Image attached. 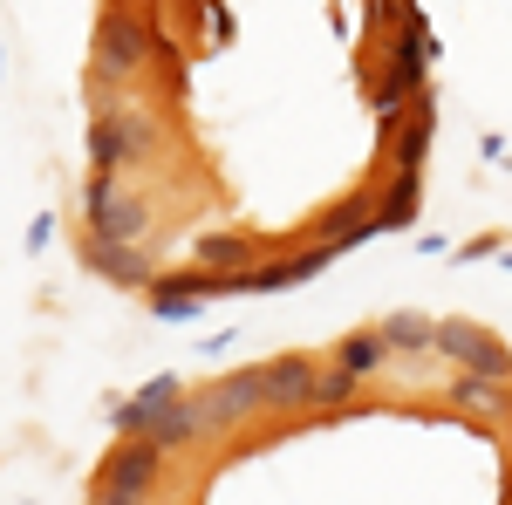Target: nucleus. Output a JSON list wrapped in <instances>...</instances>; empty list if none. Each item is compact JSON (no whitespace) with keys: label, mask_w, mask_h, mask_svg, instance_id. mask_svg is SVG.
Listing matches in <instances>:
<instances>
[{"label":"nucleus","mask_w":512,"mask_h":505,"mask_svg":"<svg viewBox=\"0 0 512 505\" xmlns=\"http://www.w3.org/2000/svg\"><path fill=\"white\" fill-rule=\"evenodd\" d=\"M164 144V123L137 103H103L96 123H89V164L96 178H117L123 164H144V157Z\"/></svg>","instance_id":"f257e3e1"},{"label":"nucleus","mask_w":512,"mask_h":505,"mask_svg":"<svg viewBox=\"0 0 512 505\" xmlns=\"http://www.w3.org/2000/svg\"><path fill=\"white\" fill-rule=\"evenodd\" d=\"M151 21H158V14H123V7H117V14H103V28H96V69H89V76H96V89L130 82L164 48V41L151 35Z\"/></svg>","instance_id":"f03ea898"},{"label":"nucleus","mask_w":512,"mask_h":505,"mask_svg":"<svg viewBox=\"0 0 512 505\" xmlns=\"http://www.w3.org/2000/svg\"><path fill=\"white\" fill-rule=\"evenodd\" d=\"M89 239H103V246H144L151 233V198L117 185V178H89Z\"/></svg>","instance_id":"7ed1b4c3"},{"label":"nucleus","mask_w":512,"mask_h":505,"mask_svg":"<svg viewBox=\"0 0 512 505\" xmlns=\"http://www.w3.org/2000/svg\"><path fill=\"white\" fill-rule=\"evenodd\" d=\"M431 355L444 362H458V376H485V383H512V349L492 335V328H478V321H437V342Z\"/></svg>","instance_id":"20e7f679"},{"label":"nucleus","mask_w":512,"mask_h":505,"mask_svg":"<svg viewBox=\"0 0 512 505\" xmlns=\"http://www.w3.org/2000/svg\"><path fill=\"white\" fill-rule=\"evenodd\" d=\"M198 410V430L205 437H226V430H239L253 410H260V369H233V376H219V383H205L192 396Z\"/></svg>","instance_id":"39448f33"},{"label":"nucleus","mask_w":512,"mask_h":505,"mask_svg":"<svg viewBox=\"0 0 512 505\" xmlns=\"http://www.w3.org/2000/svg\"><path fill=\"white\" fill-rule=\"evenodd\" d=\"M315 383H321V369L308 362V355H280V362H267L260 369V410H308L315 403Z\"/></svg>","instance_id":"423d86ee"},{"label":"nucleus","mask_w":512,"mask_h":505,"mask_svg":"<svg viewBox=\"0 0 512 505\" xmlns=\"http://www.w3.org/2000/svg\"><path fill=\"white\" fill-rule=\"evenodd\" d=\"M158 471H164V451H151V444H117L110 465H103V478H96V492L151 499V492H158Z\"/></svg>","instance_id":"0eeeda50"},{"label":"nucleus","mask_w":512,"mask_h":505,"mask_svg":"<svg viewBox=\"0 0 512 505\" xmlns=\"http://www.w3.org/2000/svg\"><path fill=\"white\" fill-rule=\"evenodd\" d=\"M431 130H437V96H431V89H417V103L403 110V130H390V164H396V171L424 178V157H431Z\"/></svg>","instance_id":"6e6552de"},{"label":"nucleus","mask_w":512,"mask_h":505,"mask_svg":"<svg viewBox=\"0 0 512 505\" xmlns=\"http://www.w3.org/2000/svg\"><path fill=\"white\" fill-rule=\"evenodd\" d=\"M321 246L328 253H342V246H362V239H376L383 233V219H376V192H349L335 212H321Z\"/></svg>","instance_id":"1a4fd4ad"},{"label":"nucleus","mask_w":512,"mask_h":505,"mask_svg":"<svg viewBox=\"0 0 512 505\" xmlns=\"http://www.w3.org/2000/svg\"><path fill=\"white\" fill-rule=\"evenodd\" d=\"M82 260L89 273L117 280V287H158V267L144 260V246H103V239H82Z\"/></svg>","instance_id":"9d476101"},{"label":"nucleus","mask_w":512,"mask_h":505,"mask_svg":"<svg viewBox=\"0 0 512 505\" xmlns=\"http://www.w3.org/2000/svg\"><path fill=\"white\" fill-rule=\"evenodd\" d=\"M376 219H383V233H403V226H417V219H424V178L396 171L390 185L376 192Z\"/></svg>","instance_id":"9b49d317"},{"label":"nucleus","mask_w":512,"mask_h":505,"mask_svg":"<svg viewBox=\"0 0 512 505\" xmlns=\"http://www.w3.org/2000/svg\"><path fill=\"white\" fill-rule=\"evenodd\" d=\"M198 437H205V430H198L192 396H178V403L151 410V430H144V444H151V451H185V444H198Z\"/></svg>","instance_id":"f8f14e48"},{"label":"nucleus","mask_w":512,"mask_h":505,"mask_svg":"<svg viewBox=\"0 0 512 505\" xmlns=\"http://www.w3.org/2000/svg\"><path fill=\"white\" fill-rule=\"evenodd\" d=\"M451 410H472V417H512V383H485V376H451L444 383Z\"/></svg>","instance_id":"ddd939ff"},{"label":"nucleus","mask_w":512,"mask_h":505,"mask_svg":"<svg viewBox=\"0 0 512 505\" xmlns=\"http://www.w3.org/2000/svg\"><path fill=\"white\" fill-rule=\"evenodd\" d=\"M383 349H403V355H431V342H437V321L431 314H410V308H396V314H383Z\"/></svg>","instance_id":"4468645a"},{"label":"nucleus","mask_w":512,"mask_h":505,"mask_svg":"<svg viewBox=\"0 0 512 505\" xmlns=\"http://www.w3.org/2000/svg\"><path fill=\"white\" fill-rule=\"evenodd\" d=\"M383 362H390L383 335H342V342H335V369H349L355 383H369V376H376Z\"/></svg>","instance_id":"2eb2a0df"},{"label":"nucleus","mask_w":512,"mask_h":505,"mask_svg":"<svg viewBox=\"0 0 512 505\" xmlns=\"http://www.w3.org/2000/svg\"><path fill=\"white\" fill-rule=\"evenodd\" d=\"M355 376L349 369H321V383H315V403H355Z\"/></svg>","instance_id":"dca6fc26"},{"label":"nucleus","mask_w":512,"mask_h":505,"mask_svg":"<svg viewBox=\"0 0 512 505\" xmlns=\"http://www.w3.org/2000/svg\"><path fill=\"white\" fill-rule=\"evenodd\" d=\"M178 396H185V383H178V376H151V383L137 389L130 403H144V410H164V403H178Z\"/></svg>","instance_id":"f3484780"},{"label":"nucleus","mask_w":512,"mask_h":505,"mask_svg":"<svg viewBox=\"0 0 512 505\" xmlns=\"http://www.w3.org/2000/svg\"><path fill=\"white\" fill-rule=\"evenodd\" d=\"M48 239H55V212H41L35 226H28V253H41V246H48Z\"/></svg>","instance_id":"a211bd4d"},{"label":"nucleus","mask_w":512,"mask_h":505,"mask_svg":"<svg viewBox=\"0 0 512 505\" xmlns=\"http://www.w3.org/2000/svg\"><path fill=\"white\" fill-rule=\"evenodd\" d=\"M485 253H499V233H485V239H472V246H458V260H485Z\"/></svg>","instance_id":"6ab92c4d"},{"label":"nucleus","mask_w":512,"mask_h":505,"mask_svg":"<svg viewBox=\"0 0 512 505\" xmlns=\"http://www.w3.org/2000/svg\"><path fill=\"white\" fill-rule=\"evenodd\" d=\"M506 505H512V492H506Z\"/></svg>","instance_id":"aec40b11"},{"label":"nucleus","mask_w":512,"mask_h":505,"mask_svg":"<svg viewBox=\"0 0 512 505\" xmlns=\"http://www.w3.org/2000/svg\"><path fill=\"white\" fill-rule=\"evenodd\" d=\"M506 451H512V444H506Z\"/></svg>","instance_id":"412c9836"}]
</instances>
